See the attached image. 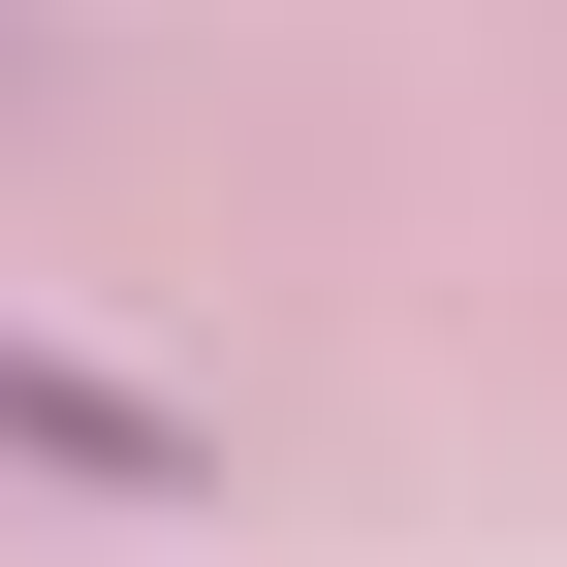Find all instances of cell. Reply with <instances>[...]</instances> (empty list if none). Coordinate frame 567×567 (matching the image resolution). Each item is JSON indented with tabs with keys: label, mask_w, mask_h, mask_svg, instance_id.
I'll use <instances>...</instances> for the list:
<instances>
[{
	"label": "cell",
	"mask_w": 567,
	"mask_h": 567,
	"mask_svg": "<svg viewBox=\"0 0 567 567\" xmlns=\"http://www.w3.org/2000/svg\"><path fill=\"white\" fill-rule=\"evenodd\" d=\"M0 473H95V505H189L221 442H189L158 379H95V347H32V316H0Z\"/></svg>",
	"instance_id": "1"
}]
</instances>
